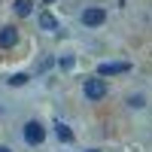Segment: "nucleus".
<instances>
[{
    "instance_id": "obj_6",
    "label": "nucleus",
    "mask_w": 152,
    "mask_h": 152,
    "mask_svg": "<svg viewBox=\"0 0 152 152\" xmlns=\"http://www.w3.org/2000/svg\"><path fill=\"white\" fill-rule=\"evenodd\" d=\"M55 134H58V137H61V140H64V143H70V140H73V131L67 128L64 122H58V125H55Z\"/></svg>"
},
{
    "instance_id": "obj_3",
    "label": "nucleus",
    "mask_w": 152,
    "mask_h": 152,
    "mask_svg": "<svg viewBox=\"0 0 152 152\" xmlns=\"http://www.w3.org/2000/svg\"><path fill=\"white\" fill-rule=\"evenodd\" d=\"M104 18H107V12L100 9V6H88V9L82 12V21L88 24V28H97V24H104Z\"/></svg>"
},
{
    "instance_id": "obj_8",
    "label": "nucleus",
    "mask_w": 152,
    "mask_h": 152,
    "mask_svg": "<svg viewBox=\"0 0 152 152\" xmlns=\"http://www.w3.org/2000/svg\"><path fill=\"white\" fill-rule=\"evenodd\" d=\"M31 0H15V12H18V15H31Z\"/></svg>"
},
{
    "instance_id": "obj_9",
    "label": "nucleus",
    "mask_w": 152,
    "mask_h": 152,
    "mask_svg": "<svg viewBox=\"0 0 152 152\" xmlns=\"http://www.w3.org/2000/svg\"><path fill=\"white\" fill-rule=\"evenodd\" d=\"M24 82H28V73H15L9 79V85H24Z\"/></svg>"
},
{
    "instance_id": "obj_12",
    "label": "nucleus",
    "mask_w": 152,
    "mask_h": 152,
    "mask_svg": "<svg viewBox=\"0 0 152 152\" xmlns=\"http://www.w3.org/2000/svg\"><path fill=\"white\" fill-rule=\"evenodd\" d=\"M85 152H97V149H85Z\"/></svg>"
},
{
    "instance_id": "obj_10",
    "label": "nucleus",
    "mask_w": 152,
    "mask_h": 152,
    "mask_svg": "<svg viewBox=\"0 0 152 152\" xmlns=\"http://www.w3.org/2000/svg\"><path fill=\"white\" fill-rule=\"evenodd\" d=\"M73 64H76V61L67 55V58H61V70H73Z\"/></svg>"
},
{
    "instance_id": "obj_1",
    "label": "nucleus",
    "mask_w": 152,
    "mask_h": 152,
    "mask_svg": "<svg viewBox=\"0 0 152 152\" xmlns=\"http://www.w3.org/2000/svg\"><path fill=\"white\" fill-rule=\"evenodd\" d=\"M85 97H88V100H100V97H107V82H104V76H94V79L85 82Z\"/></svg>"
},
{
    "instance_id": "obj_5",
    "label": "nucleus",
    "mask_w": 152,
    "mask_h": 152,
    "mask_svg": "<svg viewBox=\"0 0 152 152\" xmlns=\"http://www.w3.org/2000/svg\"><path fill=\"white\" fill-rule=\"evenodd\" d=\"M128 70H131V64H125V61L122 64H100L97 76H116V73H128Z\"/></svg>"
},
{
    "instance_id": "obj_2",
    "label": "nucleus",
    "mask_w": 152,
    "mask_h": 152,
    "mask_svg": "<svg viewBox=\"0 0 152 152\" xmlns=\"http://www.w3.org/2000/svg\"><path fill=\"white\" fill-rule=\"evenodd\" d=\"M24 140H28L31 146H40L46 140V128L40 122H28V125H24Z\"/></svg>"
},
{
    "instance_id": "obj_7",
    "label": "nucleus",
    "mask_w": 152,
    "mask_h": 152,
    "mask_svg": "<svg viewBox=\"0 0 152 152\" xmlns=\"http://www.w3.org/2000/svg\"><path fill=\"white\" fill-rule=\"evenodd\" d=\"M40 24H43L46 31H58V21H55V15H49V12H43V15H40Z\"/></svg>"
},
{
    "instance_id": "obj_4",
    "label": "nucleus",
    "mask_w": 152,
    "mask_h": 152,
    "mask_svg": "<svg viewBox=\"0 0 152 152\" xmlns=\"http://www.w3.org/2000/svg\"><path fill=\"white\" fill-rule=\"evenodd\" d=\"M18 43V31L15 28H0V49H12Z\"/></svg>"
},
{
    "instance_id": "obj_11",
    "label": "nucleus",
    "mask_w": 152,
    "mask_h": 152,
    "mask_svg": "<svg viewBox=\"0 0 152 152\" xmlns=\"http://www.w3.org/2000/svg\"><path fill=\"white\" fill-rule=\"evenodd\" d=\"M0 152H12V149H6V146H0Z\"/></svg>"
}]
</instances>
